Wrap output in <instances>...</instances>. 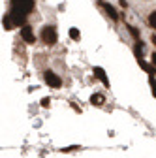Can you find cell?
I'll return each instance as SVG.
<instances>
[{
	"label": "cell",
	"instance_id": "obj_10",
	"mask_svg": "<svg viewBox=\"0 0 156 158\" xmlns=\"http://www.w3.org/2000/svg\"><path fill=\"white\" fill-rule=\"evenodd\" d=\"M2 25H4V28H6V30H11L13 23H11V19H10V15H6V17L2 19Z\"/></svg>",
	"mask_w": 156,
	"mask_h": 158
},
{
	"label": "cell",
	"instance_id": "obj_16",
	"mask_svg": "<svg viewBox=\"0 0 156 158\" xmlns=\"http://www.w3.org/2000/svg\"><path fill=\"white\" fill-rule=\"evenodd\" d=\"M152 62H154V64H156V55H154V56H152Z\"/></svg>",
	"mask_w": 156,
	"mask_h": 158
},
{
	"label": "cell",
	"instance_id": "obj_5",
	"mask_svg": "<svg viewBox=\"0 0 156 158\" xmlns=\"http://www.w3.org/2000/svg\"><path fill=\"white\" fill-rule=\"evenodd\" d=\"M21 36H23V40H25L27 44H34V40H36V36H34V32H32L30 27H23L21 28Z\"/></svg>",
	"mask_w": 156,
	"mask_h": 158
},
{
	"label": "cell",
	"instance_id": "obj_2",
	"mask_svg": "<svg viewBox=\"0 0 156 158\" xmlns=\"http://www.w3.org/2000/svg\"><path fill=\"white\" fill-rule=\"evenodd\" d=\"M42 40H43V44H47V45H55L56 44V30L53 27H45L42 30Z\"/></svg>",
	"mask_w": 156,
	"mask_h": 158
},
{
	"label": "cell",
	"instance_id": "obj_9",
	"mask_svg": "<svg viewBox=\"0 0 156 158\" xmlns=\"http://www.w3.org/2000/svg\"><path fill=\"white\" fill-rule=\"evenodd\" d=\"M90 102H92V104H96V106H102V104H104V96H100V94H94V96L90 98Z\"/></svg>",
	"mask_w": 156,
	"mask_h": 158
},
{
	"label": "cell",
	"instance_id": "obj_8",
	"mask_svg": "<svg viewBox=\"0 0 156 158\" xmlns=\"http://www.w3.org/2000/svg\"><path fill=\"white\" fill-rule=\"evenodd\" d=\"M138 62H139V66H141V68H143L147 73H150V75L154 73V68H152V66H149L147 62H143V58H138Z\"/></svg>",
	"mask_w": 156,
	"mask_h": 158
},
{
	"label": "cell",
	"instance_id": "obj_1",
	"mask_svg": "<svg viewBox=\"0 0 156 158\" xmlns=\"http://www.w3.org/2000/svg\"><path fill=\"white\" fill-rule=\"evenodd\" d=\"M34 8V0H11V10H17L21 13H28Z\"/></svg>",
	"mask_w": 156,
	"mask_h": 158
},
{
	"label": "cell",
	"instance_id": "obj_12",
	"mask_svg": "<svg viewBox=\"0 0 156 158\" xmlns=\"http://www.w3.org/2000/svg\"><path fill=\"white\" fill-rule=\"evenodd\" d=\"M70 38H72V40H79V30H77V28H72V30H70Z\"/></svg>",
	"mask_w": 156,
	"mask_h": 158
},
{
	"label": "cell",
	"instance_id": "obj_3",
	"mask_svg": "<svg viewBox=\"0 0 156 158\" xmlns=\"http://www.w3.org/2000/svg\"><path fill=\"white\" fill-rule=\"evenodd\" d=\"M10 19H11L13 25H23V27H27V25H25L27 13H21V11H17V10H11V11H10Z\"/></svg>",
	"mask_w": 156,
	"mask_h": 158
},
{
	"label": "cell",
	"instance_id": "obj_11",
	"mask_svg": "<svg viewBox=\"0 0 156 158\" xmlns=\"http://www.w3.org/2000/svg\"><path fill=\"white\" fill-rule=\"evenodd\" d=\"M149 23H150V27H152V28H156V11H152V13H150Z\"/></svg>",
	"mask_w": 156,
	"mask_h": 158
},
{
	"label": "cell",
	"instance_id": "obj_13",
	"mask_svg": "<svg viewBox=\"0 0 156 158\" xmlns=\"http://www.w3.org/2000/svg\"><path fill=\"white\" fill-rule=\"evenodd\" d=\"M149 83H150V87H152V94L156 96V81H154L152 77H150V79H149Z\"/></svg>",
	"mask_w": 156,
	"mask_h": 158
},
{
	"label": "cell",
	"instance_id": "obj_6",
	"mask_svg": "<svg viewBox=\"0 0 156 158\" xmlns=\"http://www.w3.org/2000/svg\"><path fill=\"white\" fill-rule=\"evenodd\" d=\"M94 75L100 79V81L105 85V87H109V79H107V75H105V72L102 70V68H94Z\"/></svg>",
	"mask_w": 156,
	"mask_h": 158
},
{
	"label": "cell",
	"instance_id": "obj_14",
	"mask_svg": "<svg viewBox=\"0 0 156 158\" xmlns=\"http://www.w3.org/2000/svg\"><path fill=\"white\" fill-rule=\"evenodd\" d=\"M42 106H43V107L49 106V98H43V100H42Z\"/></svg>",
	"mask_w": 156,
	"mask_h": 158
},
{
	"label": "cell",
	"instance_id": "obj_7",
	"mask_svg": "<svg viewBox=\"0 0 156 158\" xmlns=\"http://www.w3.org/2000/svg\"><path fill=\"white\" fill-rule=\"evenodd\" d=\"M100 6H102V8H104L105 11H107V15H109V17L113 19V21H117V19H119V15H117V11H115V8H113V6H109L107 2H102Z\"/></svg>",
	"mask_w": 156,
	"mask_h": 158
},
{
	"label": "cell",
	"instance_id": "obj_4",
	"mask_svg": "<svg viewBox=\"0 0 156 158\" xmlns=\"http://www.w3.org/2000/svg\"><path fill=\"white\" fill-rule=\"evenodd\" d=\"M45 81H47L49 87H55V89H58L62 85V79L58 77L56 73H53V72H45Z\"/></svg>",
	"mask_w": 156,
	"mask_h": 158
},
{
	"label": "cell",
	"instance_id": "obj_15",
	"mask_svg": "<svg viewBox=\"0 0 156 158\" xmlns=\"http://www.w3.org/2000/svg\"><path fill=\"white\" fill-rule=\"evenodd\" d=\"M152 44H154V45H156V36H152Z\"/></svg>",
	"mask_w": 156,
	"mask_h": 158
}]
</instances>
